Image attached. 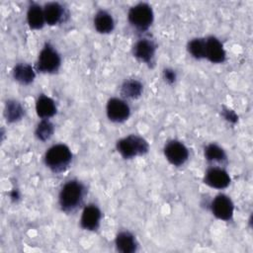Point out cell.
Listing matches in <instances>:
<instances>
[{"instance_id": "cb8c5ba5", "label": "cell", "mask_w": 253, "mask_h": 253, "mask_svg": "<svg viewBox=\"0 0 253 253\" xmlns=\"http://www.w3.org/2000/svg\"><path fill=\"white\" fill-rule=\"evenodd\" d=\"M163 76L165 81L169 84L174 83L176 80V73L173 69H170V68H166L163 70Z\"/></svg>"}, {"instance_id": "9c48e42d", "label": "cell", "mask_w": 253, "mask_h": 253, "mask_svg": "<svg viewBox=\"0 0 253 253\" xmlns=\"http://www.w3.org/2000/svg\"><path fill=\"white\" fill-rule=\"evenodd\" d=\"M204 181L207 185L215 189H224L230 183L228 173L218 167H211L205 174Z\"/></svg>"}, {"instance_id": "e0dca14e", "label": "cell", "mask_w": 253, "mask_h": 253, "mask_svg": "<svg viewBox=\"0 0 253 253\" xmlns=\"http://www.w3.org/2000/svg\"><path fill=\"white\" fill-rule=\"evenodd\" d=\"M115 243L117 249L123 253H132L136 250L137 247L134 236L127 231H122L118 233Z\"/></svg>"}, {"instance_id": "3957f363", "label": "cell", "mask_w": 253, "mask_h": 253, "mask_svg": "<svg viewBox=\"0 0 253 253\" xmlns=\"http://www.w3.org/2000/svg\"><path fill=\"white\" fill-rule=\"evenodd\" d=\"M147 141L136 134L127 135L117 142V149L124 158H132L137 155H143L148 151Z\"/></svg>"}, {"instance_id": "2e32d148", "label": "cell", "mask_w": 253, "mask_h": 253, "mask_svg": "<svg viewBox=\"0 0 253 253\" xmlns=\"http://www.w3.org/2000/svg\"><path fill=\"white\" fill-rule=\"evenodd\" d=\"M27 21L32 29H42L45 23L43 8L37 3H32L27 12Z\"/></svg>"}, {"instance_id": "ffe728a7", "label": "cell", "mask_w": 253, "mask_h": 253, "mask_svg": "<svg viewBox=\"0 0 253 253\" xmlns=\"http://www.w3.org/2000/svg\"><path fill=\"white\" fill-rule=\"evenodd\" d=\"M24 115V110L20 103L16 101H8L5 107V117L10 123H14L20 120Z\"/></svg>"}, {"instance_id": "484cf974", "label": "cell", "mask_w": 253, "mask_h": 253, "mask_svg": "<svg viewBox=\"0 0 253 253\" xmlns=\"http://www.w3.org/2000/svg\"><path fill=\"white\" fill-rule=\"evenodd\" d=\"M11 198L12 199H18L19 198V194H18V191L17 190H13L12 193H11Z\"/></svg>"}, {"instance_id": "d6986e66", "label": "cell", "mask_w": 253, "mask_h": 253, "mask_svg": "<svg viewBox=\"0 0 253 253\" xmlns=\"http://www.w3.org/2000/svg\"><path fill=\"white\" fill-rule=\"evenodd\" d=\"M143 91V86L142 84L135 79H128L126 80L122 87H121V94L125 98H129V99H136L140 97Z\"/></svg>"}, {"instance_id": "44dd1931", "label": "cell", "mask_w": 253, "mask_h": 253, "mask_svg": "<svg viewBox=\"0 0 253 253\" xmlns=\"http://www.w3.org/2000/svg\"><path fill=\"white\" fill-rule=\"evenodd\" d=\"M205 157L211 162H222L226 159V154L220 146L211 143L205 148Z\"/></svg>"}, {"instance_id": "6da1fadb", "label": "cell", "mask_w": 253, "mask_h": 253, "mask_svg": "<svg viewBox=\"0 0 253 253\" xmlns=\"http://www.w3.org/2000/svg\"><path fill=\"white\" fill-rule=\"evenodd\" d=\"M85 194L84 185L77 181L71 180L63 185L59 193V205L62 211H72L83 201Z\"/></svg>"}, {"instance_id": "9a60e30c", "label": "cell", "mask_w": 253, "mask_h": 253, "mask_svg": "<svg viewBox=\"0 0 253 253\" xmlns=\"http://www.w3.org/2000/svg\"><path fill=\"white\" fill-rule=\"evenodd\" d=\"M94 27L101 34L111 33L115 27L112 15L105 10L98 11L94 17Z\"/></svg>"}, {"instance_id": "5bb4252c", "label": "cell", "mask_w": 253, "mask_h": 253, "mask_svg": "<svg viewBox=\"0 0 253 253\" xmlns=\"http://www.w3.org/2000/svg\"><path fill=\"white\" fill-rule=\"evenodd\" d=\"M44 20L47 25L53 26L58 24L64 15L63 7L57 2H49L46 3L43 7Z\"/></svg>"}, {"instance_id": "603a6c76", "label": "cell", "mask_w": 253, "mask_h": 253, "mask_svg": "<svg viewBox=\"0 0 253 253\" xmlns=\"http://www.w3.org/2000/svg\"><path fill=\"white\" fill-rule=\"evenodd\" d=\"M53 129V125L48 121V119H42L36 128V136L40 140L45 141L51 137Z\"/></svg>"}, {"instance_id": "d4e9b609", "label": "cell", "mask_w": 253, "mask_h": 253, "mask_svg": "<svg viewBox=\"0 0 253 253\" xmlns=\"http://www.w3.org/2000/svg\"><path fill=\"white\" fill-rule=\"evenodd\" d=\"M223 116H224V118H225L227 121H229V122H231V123H235V122L237 121V116H236V114H235L232 110L225 109V110L223 111Z\"/></svg>"}, {"instance_id": "5b68a950", "label": "cell", "mask_w": 253, "mask_h": 253, "mask_svg": "<svg viewBox=\"0 0 253 253\" xmlns=\"http://www.w3.org/2000/svg\"><path fill=\"white\" fill-rule=\"evenodd\" d=\"M60 56L57 51L49 43H45L41 50L36 67L42 73L56 72L60 66Z\"/></svg>"}, {"instance_id": "30bf717a", "label": "cell", "mask_w": 253, "mask_h": 253, "mask_svg": "<svg viewBox=\"0 0 253 253\" xmlns=\"http://www.w3.org/2000/svg\"><path fill=\"white\" fill-rule=\"evenodd\" d=\"M225 50L222 43L215 37L206 38L205 58L212 63H222L225 60Z\"/></svg>"}, {"instance_id": "ba28073f", "label": "cell", "mask_w": 253, "mask_h": 253, "mask_svg": "<svg viewBox=\"0 0 253 253\" xmlns=\"http://www.w3.org/2000/svg\"><path fill=\"white\" fill-rule=\"evenodd\" d=\"M107 116L110 121L122 123L129 117L130 109L128 105L122 99L112 98L107 103Z\"/></svg>"}, {"instance_id": "277c9868", "label": "cell", "mask_w": 253, "mask_h": 253, "mask_svg": "<svg viewBox=\"0 0 253 253\" xmlns=\"http://www.w3.org/2000/svg\"><path fill=\"white\" fill-rule=\"evenodd\" d=\"M127 18L131 26L145 31L153 22V11L147 3H138L129 9Z\"/></svg>"}, {"instance_id": "8fae6325", "label": "cell", "mask_w": 253, "mask_h": 253, "mask_svg": "<svg viewBox=\"0 0 253 253\" xmlns=\"http://www.w3.org/2000/svg\"><path fill=\"white\" fill-rule=\"evenodd\" d=\"M156 51L155 43L148 39H141L137 41L133 46V55L147 64L152 63Z\"/></svg>"}, {"instance_id": "7402d4cb", "label": "cell", "mask_w": 253, "mask_h": 253, "mask_svg": "<svg viewBox=\"0 0 253 253\" xmlns=\"http://www.w3.org/2000/svg\"><path fill=\"white\" fill-rule=\"evenodd\" d=\"M205 47H206V39L196 38L189 42L188 51L191 55L197 59L205 58Z\"/></svg>"}, {"instance_id": "7c38bea8", "label": "cell", "mask_w": 253, "mask_h": 253, "mask_svg": "<svg viewBox=\"0 0 253 253\" xmlns=\"http://www.w3.org/2000/svg\"><path fill=\"white\" fill-rule=\"evenodd\" d=\"M101 220V211L95 205H88L84 208L81 218L80 225L86 230H96L99 227Z\"/></svg>"}, {"instance_id": "8992f818", "label": "cell", "mask_w": 253, "mask_h": 253, "mask_svg": "<svg viewBox=\"0 0 253 253\" xmlns=\"http://www.w3.org/2000/svg\"><path fill=\"white\" fill-rule=\"evenodd\" d=\"M166 159L175 166L183 165L189 158L188 148L178 140H170L164 146Z\"/></svg>"}, {"instance_id": "4fadbf2b", "label": "cell", "mask_w": 253, "mask_h": 253, "mask_svg": "<svg viewBox=\"0 0 253 253\" xmlns=\"http://www.w3.org/2000/svg\"><path fill=\"white\" fill-rule=\"evenodd\" d=\"M36 111L40 118L49 119L55 115L56 106L51 98L45 95H41L36 103Z\"/></svg>"}, {"instance_id": "ac0fdd59", "label": "cell", "mask_w": 253, "mask_h": 253, "mask_svg": "<svg viewBox=\"0 0 253 253\" xmlns=\"http://www.w3.org/2000/svg\"><path fill=\"white\" fill-rule=\"evenodd\" d=\"M13 76L18 82L24 85H28L34 81L36 73L30 64L19 63L13 69Z\"/></svg>"}, {"instance_id": "7a4b0ae2", "label": "cell", "mask_w": 253, "mask_h": 253, "mask_svg": "<svg viewBox=\"0 0 253 253\" xmlns=\"http://www.w3.org/2000/svg\"><path fill=\"white\" fill-rule=\"evenodd\" d=\"M72 160V153L65 144L58 143L48 148L44 155L45 165L54 172L64 170Z\"/></svg>"}, {"instance_id": "52a82bcc", "label": "cell", "mask_w": 253, "mask_h": 253, "mask_svg": "<svg viewBox=\"0 0 253 253\" xmlns=\"http://www.w3.org/2000/svg\"><path fill=\"white\" fill-rule=\"evenodd\" d=\"M211 211L214 216L221 220H229L233 215V203L229 197L223 194L217 195L211 202Z\"/></svg>"}]
</instances>
